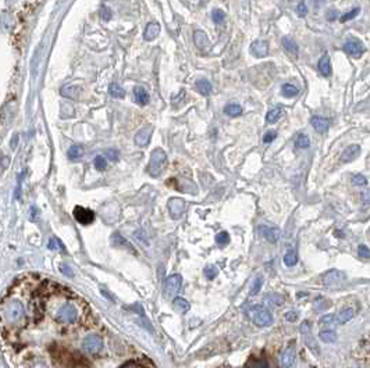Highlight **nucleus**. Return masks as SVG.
Returning <instances> with one entry per match:
<instances>
[{
  "mask_svg": "<svg viewBox=\"0 0 370 368\" xmlns=\"http://www.w3.org/2000/svg\"><path fill=\"white\" fill-rule=\"evenodd\" d=\"M212 18H213V21L216 22V24H220V22H223L224 21V18H226V13L223 10H213L212 11Z\"/></svg>",
  "mask_w": 370,
  "mask_h": 368,
  "instance_id": "ea45409f",
  "label": "nucleus"
},
{
  "mask_svg": "<svg viewBox=\"0 0 370 368\" xmlns=\"http://www.w3.org/2000/svg\"><path fill=\"white\" fill-rule=\"evenodd\" d=\"M360 199H362V203L365 206L370 205V189L363 191V192L360 193Z\"/></svg>",
  "mask_w": 370,
  "mask_h": 368,
  "instance_id": "3c124183",
  "label": "nucleus"
},
{
  "mask_svg": "<svg viewBox=\"0 0 370 368\" xmlns=\"http://www.w3.org/2000/svg\"><path fill=\"white\" fill-rule=\"evenodd\" d=\"M310 123H312V125H313V128L320 133L326 132V131L329 129V120H327V118H324V117L315 115V117H312Z\"/></svg>",
  "mask_w": 370,
  "mask_h": 368,
  "instance_id": "a211bd4d",
  "label": "nucleus"
},
{
  "mask_svg": "<svg viewBox=\"0 0 370 368\" xmlns=\"http://www.w3.org/2000/svg\"><path fill=\"white\" fill-rule=\"evenodd\" d=\"M245 368H269V363L265 358L251 357L247 361Z\"/></svg>",
  "mask_w": 370,
  "mask_h": 368,
  "instance_id": "4be33fe9",
  "label": "nucleus"
},
{
  "mask_svg": "<svg viewBox=\"0 0 370 368\" xmlns=\"http://www.w3.org/2000/svg\"><path fill=\"white\" fill-rule=\"evenodd\" d=\"M62 270H63V272H64V274H67V275L72 276V271H70V267H64V266H63Z\"/></svg>",
  "mask_w": 370,
  "mask_h": 368,
  "instance_id": "4d7b16f0",
  "label": "nucleus"
},
{
  "mask_svg": "<svg viewBox=\"0 0 370 368\" xmlns=\"http://www.w3.org/2000/svg\"><path fill=\"white\" fill-rule=\"evenodd\" d=\"M224 368H227V367H224Z\"/></svg>",
  "mask_w": 370,
  "mask_h": 368,
  "instance_id": "bf43d9fd",
  "label": "nucleus"
},
{
  "mask_svg": "<svg viewBox=\"0 0 370 368\" xmlns=\"http://www.w3.org/2000/svg\"><path fill=\"white\" fill-rule=\"evenodd\" d=\"M83 348L85 349V352L89 353V354H96V353H99L103 348L102 337L98 336V335H89V336H86L84 339Z\"/></svg>",
  "mask_w": 370,
  "mask_h": 368,
  "instance_id": "0eeeda50",
  "label": "nucleus"
},
{
  "mask_svg": "<svg viewBox=\"0 0 370 368\" xmlns=\"http://www.w3.org/2000/svg\"><path fill=\"white\" fill-rule=\"evenodd\" d=\"M358 256L363 260H369L370 258V249L366 245L358 246Z\"/></svg>",
  "mask_w": 370,
  "mask_h": 368,
  "instance_id": "58836bf2",
  "label": "nucleus"
},
{
  "mask_svg": "<svg viewBox=\"0 0 370 368\" xmlns=\"http://www.w3.org/2000/svg\"><path fill=\"white\" fill-rule=\"evenodd\" d=\"M120 368H144L142 366H139V364H136V363H127V364H124L123 367Z\"/></svg>",
  "mask_w": 370,
  "mask_h": 368,
  "instance_id": "6e6d98bb",
  "label": "nucleus"
},
{
  "mask_svg": "<svg viewBox=\"0 0 370 368\" xmlns=\"http://www.w3.org/2000/svg\"><path fill=\"white\" fill-rule=\"evenodd\" d=\"M167 207H168V211H170L173 218H180L185 211V202L180 197H173V199L168 200Z\"/></svg>",
  "mask_w": 370,
  "mask_h": 368,
  "instance_id": "f8f14e48",
  "label": "nucleus"
},
{
  "mask_svg": "<svg viewBox=\"0 0 370 368\" xmlns=\"http://www.w3.org/2000/svg\"><path fill=\"white\" fill-rule=\"evenodd\" d=\"M36 207H31V218L32 220H35V217H36Z\"/></svg>",
  "mask_w": 370,
  "mask_h": 368,
  "instance_id": "13d9d810",
  "label": "nucleus"
},
{
  "mask_svg": "<svg viewBox=\"0 0 370 368\" xmlns=\"http://www.w3.org/2000/svg\"><path fill=\"white\" fill-rule=\"evenodd\" d=\"M281 115H283V109H281V107L273 109V110H270V112H268V115H266V121H268L269 124L277 123L278 120L281 118Z\"/></svg>",
  "mask_w": 370,
  "mask_h": 368,
  "instance_id": "cd10ccee",
  "label": "nucleus"
},
{
  "mask_svg": "<svg viewBox=\"0 0 370 368\" xmlns=\"http://www.w3.org/2000/svg\"><path fill=\"white\" fill-rule=\"evenodd\" d=\"M299 331H301V335H302L303 343L306 345V348H308L312 353L319 354L320 353L319 345H318V342H316V340H315V337H313L310 322H309V321H303V322L301 324V327H299Z\"/></svg>",
  "mask_w": 370,
  "mask_h": 368,
  "instance_id": "39448f33",
  "label": "nucleus"
},
{
  "mask_svg": "<svg viewBox=\"0 0 370 368\" xmlns=\"http://www.w3.org/2000/svg\"><path fill=\"white\" fill-rule=\"evenodd\" d=\"M295 360H297V352H295V348H294V346H288V348L281 353L280 361H281V366L284 368L294 367Z\"/></svg>",
  "mask_w": 370,
  "mask_h": 368,
  "instance_id": "4468645a",
  "label": "nucleus"
},
{
  "mask_svg": "<svg viewBox=\"0 0 370 368\" xmlns=\"http://www.w3.org/2000/svg\"><path fill=\"white\" fill-rule=\"evenodd\" d=\"M309 144H310V141H309V138L305 133L298 135V138H297V141H295V146H297L298 149H306V147H309Z\"/></svg>",
  "mask_w": 370,
  "mask_h": 368,
  "instance_id": "72a5a7b5",
  "label": "nucleus"
},
{
  "mask_svg": "<svg viewBox=\"0 0 370 368\" xmlns=\"http://www.w3.org/2000/svg\"><path fill=\"white\" fill-rule=\"evenodd\" d=\"M319 70L321 72V75H324V77H329L330 74H331V63H330L329 56H323L320 59Z\"/></svg>",
  "mask_w": 370,
  "mask_h": 368,
  "instance_id": "5701e85b",
  "label": "nucleus"
},
{
  "mask_svg": "<svg viewBox=\"0 0 370 368\" xmlns=\"http://www.w3.org/2000/svg\"><path fill=\"white\" fill-rule=\"evenodd\" d=\"M78 317H80V313H78V308L75 304H72L70 302H64L62 304L54 308L53 311V318L60 322V324H75L78 321Z\"/></svg>",
  "mask_w": 370,
  "mask_h": 368,
  "instance_id": "f257e3e1",
  "label": "nucleus"
},
{
  "mask_svg": "<svg viewBox=\"0 0 370 368\" xmlns=\"http://www.w3.org/2000/svg\"><path fill=\"white\" fill-rule=\"evenodd\" d=\"M196 89H198V92L206 96V95H209V93L212 92V85H210V82H207L206 80H201V81L196 82Z\"/></svg>",
  "mask_w": 370,
  "mask_h": 368,
  "instance_id": "7c9ffc66",
  "label": "nucleus"
},
{
  "mask_svg": "<svg viewBox=\"0 0 370 368\" xmlns=\"http://www.w3.org/2000/svg\"><path fill=\"white\" fill-rule=\"evenodd\" d=\"M24 307L20 302L11 300L3 306V316L11 324H20L24 318Z\"/></svg>",
  "mask_w": 370,
  "mask_h": 368,
  "instance_id": "7ed1b4c3",
  "label": "nucleus"
},
{
  "mask_svg": "<svg viewBox=\"0 0 370 368\" xmlns=\"http://www.w3.org/2000/svg\"><path fill=\"white\" fill-rule=\"evenodd\" d=\"M107 157L112 160V161H117L118 160V152L117 150H114V149H110V150H107Z\"/></svg>",
  "mask_w": 370,
  "mask_h": 368,
  "instance_id": "864d4df0",
  "label": "nucleus"
},
{
  "mask_svg": "<svg viewBox=\"0 0 370 368\" xmlns=\"http://www.w3.org/2000/svg\"><path fill=\"white\" fill-rule=\"evenodd\" d=\"M99 16H101V18H102L103 21H110V18H112V11H110V9H107L106 6H103Z\"/></svg>",
  "mask_w": 370,
  "mask_h": 368,
  "instance_id": "09e8293b",
  "label": "nucleus"
},
{
  "mask_svg": "<svg viewBox=\"0 0 370 368\" xmlns=\"http://www.w3.org/2000/svg\"><path fill=\"white\" fill-rule=\"evenodd\" d=\"M353 317H355V310L352 307H344L342 310H339V313L337 314V324H339V325L347 324Z\"/></svg>",
  "mask_w": 370,
  "mask_h": 368,
  "instance_id": "f3484780",
  "label": "nucleus"
},
{
  "mask_svg": "<svg viewBox=\"0 0 370 368\" xmlns=\"http://www.w3.org/2000/svg\"><path fill=\"white\" fill-rule=\"evenodd\" d=\"M276 138H277V133L274 132V131H269V132H266V135L263 136V142H265V144H271Z\"/></svg>",
  "mask_w": 370,
  "mask_h": 368,
  "instance_id": "8fccbe9b",
  "label": "nucleus"
},
{
  "mask_svg": "<svg viewBox=\"0 0 370 368\" xmlns=\"http://www.w3.org/2000/svg\"><path fill=\"white\" fill-rule=\"evenodd\" d=\"M352 184L355 186H366L368 185V178L362 174H356L352 176Z\"/></svg>",
  "mask_w": 370,
  "mask_h": 368,
  "instance_id": "4c0bfd02",
  "label": "nucleus"
},
{
  "mask_svg": "<svg viewBox=\"0 0 370 368\" xmlns=\"http://www.w3.org/2000/svg\"><path fill=\"white\" fill-rule=\"evenodd\" d=\"M297 263H298V255H297V252H295L294 249L288 250L287 253H286V256H284V264L287 267H294Z\"/></svg>",
  "mask_w": 370,
  "mask_h": 368,
  "instance_id": "a878e982",
  "label": "nucleus"
},
{
  "mask_svg": "<svg viewBox=\"0 0 370 368\" xmlns=\"http://www.w3.org/2000/svg\"><path fill=\"white\" fill-rule=\"evenodd\" d=\"M319 337L324 343H334L337 340V334L333 329H324V331H320Z\"/></svg>",
  "mask_w": 370,
  "mask_h": 368,
  "instance_id": "412c9836",
  "label": "nucleus"
},
{
  "mask_svg": "<svg viewBox=\"0 0 370 368\" xmlns=\"http://www.w3.org/2000/svg\"><path fill=\"white\" fill-rule=\"evenodd\" d=\"M306 13H308V9H306V4L305 3H299L298 6V14L301 17H305L306 16Z\"/></svg>",
  "mask_w": 370,
  "mask_h": 368,
  "instance_id": "5fc2aeb1",
  "label": "nucleus"
},
{
  "mask_svg": "<svg viewBox=\"0 0 370 368\" xmlns=\"http://www.w3.org/2000/svg\"><path fill=\"white\" fill-rule=\"evenodd\" d=\"M224 112L230 117H238V115L242 114V107L236 103H230L224 107Z\"/></svg>",
  "mask_w": 370,
  "mask_h": 368,
  "instance_id": "b1692460",
  "label": "nucleus"
},
{
  "mask_svg": "<svg viewBox=\"0 0 370 368\" xmlns=\"http://www.w3.org/2000/svg\"><path fill=\"white\" fill-rule=\"evenodd\" d=\"M281 92H283V95H284L286 97H294V96L298 95L299 91L297 86H294V85H291V83H286V85H283Z\"/></svg>",
  "mask_w": 370,
  "mask_h": 368,
  "instance_id": "2f4dec72",
  "label": "nucleus"
},
{
  "mask_svg": "<svg viewBox=\"0 0 370 368\" xmlns=\"http://www.w3.org/2000/svg\"><path fill=\"white\" fill-rule=\"evenodd\" d=\"M283 46L284 49L291 54H298V45L292 41L291 38H283Z\"/></svg>",
  "mask_w": 370,
  "mask_h": 368,
  "instance_id": "c756f323",
  "label": "nucleus"
},
{
  "mask_svg": "<svg viewBox=\"0 0 370 368\" xmlns=\"http://www.w3.org/2000/svg\"><path fill=\"white\" fill-rule=\"evenodd\" d=\"M112 240H113V245H116V246L125 245V246H128V247H130V245L127 243V240L124 239L123 236L118 235V234H114V235L112 236Z\"/></svg>",
  "mask_w": 370,
  "mask_h": 368,
  "instance_id": "49530a36",
  "label": "nucleus"
},
{
  "mask_svg": "<svg viewBox=\"0 0 370 368\" xmlns=\"http://www.w3.org/2000/svg\"><path fill=\"white\" fill-rule=\"evenodd\" d=\"M259 232L262 234V236L266 238V240L271 242V243H276L281 238V229L278 226H273V225H260Z\"/></svg>",
  "mask_w": 370,
  "mask_h": 368,
  "instance_id": "9d476101",
  "label": "nucleus"
},
{
  "mask_svg": "<svg viewBox=\"0 0 370 368\" xmlns=\"http://www.w3.org/2000/svg\"><path fill=\"white\" fill-rule=\"evenodd\" d=\"M60 93L68 99H75L78 96V89H77V86H64Z\"/></svg>",
  "mask_w": 370,
  "mask_h": 368,
  "instance_id": "473e14b6",
  "label": "nucleus"
},
{
  "mask_svg": "<svg viewBox=\"0 0 370 368\" xmlns=\"http://www.w3.org/2000/svg\"><path fill=\"white\" fill-rule=\"evenodd\" d=\"M152 132H153V127H152V125H146V127H144L142 129H139V132L136 133V136H135V144H138L139 147L146 146V144L151 142Z\"/></svg>",
  "mask_w": 370,
  "mask_h": 368,
  "instance_id": "ddd939ff",
  "label": "nucleus"
},
{
  "mask_svg": "<svg viewBox=\"0 0 370 368\" xmlns=\"http://www.w3.org/2000/svg\"><path fill=\"white\" fill-rule=\"evenodd\" d=\"M48 247L50 249V250H57V252H63L64 249H63V245L60 243V240L57 239V238H50L49 239V243H48Z\"/></svg>",
  "mask_w": 370,
  "mask_h": 368,
  "instance_id": "e433bc0d",
  "label": "nucleus"
},
{
  "mask_svg": "<svg viewBox=\"0 0 370 368\" xmlns=\"http://www.w3.org/2000/svg\"><path fill=\"white\" fill-rule=\"evenodd\" d=\"M320 325H334L337 324V316L336 314H324L319 320Z\"/></svg>",
  "mask_w": 370,
  "mask_h": 368,
  "instance_id": "f704fd0d",
  "label": "nucleus"
},
{
  "mask_svg": "<svg viewBox=\"0 0 370 368\" xmlns=\"http://www.w3.org/2000/svg\"><path fill=\"white\" fill-rule=\"evenodd\" d=\"M329 307H330L329 300H324V299H318V300L315 302V308H316L318 311H324V310H327Z\"/></svg>",
  "mask_w": 370,
  "mask_h": 368,
  "instance_id": "79ce46f5",
  "label": "nucleus"
},
{
  "mask_svg": "<svg viewBox=\"0 0 370 368\" xmlns=\"http://www.w3.org/2000/svg\"><path fill=\"white\" fill-rule=\"evenodd\" d=\"M358 14H359V9H353V10H351L350 13L344 14V16L341 17V21H342V22H345V21H350V20H352V18H355Z\"/></svg>",
  "mask_w": 370,
  "mask_h": 368,
  "instance_id": "a18cd8bd",
  "label": "nucleus"
},
{
  "mask_svg": "<svg viewBox=\"0 0 370 368\" xmlns=\"http://www.w3.org/2000/svg\"><path fill=\"white\" fill-rule=\"evenodd\" d=\"M228 242H230V236L227 232H220V234H217L216 235V243L220 246H226L228 245Z\"/></svg>",
  "mask_w": 370,
  "mask_h": 368,
  "instance_id": "a19ab883",
  "label": "nucleus"
},
{
  "mask_svg": "<svg viewBox=\"0 0 370 368\" xmlns=\"http://www.w3.org/2000/svg\"><path fill=\"white\" fill-rule=\"evenodd\" d=\"M360 153V146L358 144H351L347 149H344V152L341 154V160L342 163H351L353 160L358 159V156Z\"/></svg>",
  "mask_w": 370,
  "mask_h": 368,
  "instance_id": "2eb2a0df",
  "label": "nucleus"
},
{
  "mask_svg": "<svg viewBox=\"0 0 370 368\" xmlns=\"http://www.w3.org/2000/svg\"><path fill=\"white\" fill-rule=\"evenodd\" d=\"M159 32H160V25H159L157 22H151V24H148V27H146L144 33L145 41H153L154 38H157Z\"/></svg>",
  "mask_w": 370,
  "mask_h": 368,
  "instance_id": "6ab92c4d",
  "label": "nucleus"
},
{
  "mask_svg": "<svg viewBox=\"0 0 370 368\" xmlns=\"http://www.w3.org/2000/svg\"><path fill=\"white\" fill-rule=\"evenodd\" d=\"M219 274V270L215 266H209L205 268V276L207 279H215Z\"/></svg>",
  "mask_w": 370,
  "mask_h": 368,
  "instance_id": "37998d69",
  "label": "nucleus"
},
{
  "mask_svg": "<svg viewBox=\"0 0 370 368\" xmlns=\"http://www.w3.org/2000/svg\"><path fill=\"white\" fill-rule=\"evenodd\" d=\"M181 285H183V278H181V275H180V274H173V275H170L166 279L165 293L167 296H173V295H175V293L180 290Z\"/></svg>",
  "mask_w": 370,
  "mask_h": 368,
  "instance_id": "6e6552de",
  "label": "nucleus"
},
{
  "mask_svg": "<svg viewBox=\"0 0 370 368\" xmlns=\"http://www.w3.org/2000/svg\"><path fill=\"white\" fill-rule=\"evenodd\" d=\"M345 272L341 271V270H329L327 272H324L323 276H321V282L326 285V287H336V285H339L345 281Z\"/></svg>",
  "mask_w": 370,
  "mask_h": 368,
  "instance_id": "423d86ee",
  "label": "nucleus"
},
{
  "mask_svg": "<svg viewBox=\"0 0 370 368\" xmlns=\"http://www.w3.org/2000/svg\"><path fill=\"white\" fill-rule=\"evenodd\" d=\"M135 100L139 106H146L149 103V93L142 86H136L134 89Z\"/></svg>",
  "mask_w": 370,
  "mask_h": 368,
  "instance_id": "aec40b11",
  "label": "nucleus"
},
{
  "mask_svg": "<svg viewBox=\"0 0 370 368\" xmlns=\"http://www.w3.org/2000/svg\"><path fill=\"white\" fill-rule=\"evenodd\" d=\"M263 287V279L262 278H257L256 281H255V284H253V287H252V295H257L259 292H260V289Z\"/></svg>",
  "mask_w": 370,
  "mask_h": 368,
  "instance_id": "de8ad7c7",
  "label": "nucleus"
},
{
  "mask_svg": "<svg viewBox=\"0 0 370 368\" xmlns=\"http://www.w3.org/2000/svg\"><path fill=\"white\" fill-rule=\"evenodd\" d=\"M195 42H196V45L201 48V46H202V43H201V42H203V45H206V43H207V38H206V35L202 31H196Z\"/></svg>",
  "mask_w": 370,
  "mask_h": 368,
  "instance_id": "c03bdc74",
  "label": "nucleus"
},
{
  "mask_svg": "<svg viewBox=\"0 0 370 368\" xmlns=\"http://www.w3.org/2000/svg\"><path fill=\"white\" fill-rule=\"evenodd\" d=\"M109 92H110V96H113L116 99H123L125 96V91L123 88L117 83V82H113L109 88Z\"/></svg>",
  "mask_w": 370,
  "mask_h": 368,
  "instance_id": "bb28decb",
  "label": "nucleus"
},
{
  "mask_svg": "<svg viewBox=\"0 0 370 368\" xmlns=\"http://www.w3.org/2000/svg\"><path fill=\"white\" fill-rule=\"evenodd\" d=\"M68 159L70 160H78L84 156V147L81 144H74L68 149Z\"/></svg>",
  "mask_w": 370,
  "mask_h": 368,
  "instance_id": "393cba45",
  "label": "nucleus"
},
{
  "mask_svg": "<svg viewBox=\"0 0 370 368\" xmlns=\"http://www.w3.org/2000/svg\"><path fill=\"white\" fill-rule=\"evenodd\" d=\"M251 317L257 327H269L273 324V316L266 307L255 306L251 310Z\"/></svg>",
  "mask_w": 370,
  "mask_h": 368,
  "instance_id": "20e7f679",
  "label": "nucleus"
},
{
  "mask_svg": "<svg viewBox=\"0 0 370 368\" xmlns=\"http://www.w3.org/2000/svg\"><path fill=\"white\" fill-rule=\"evenodd\" d=\"M284 317H286V320H287V321H291V322H294V321H297V318H298V314H297V311H287Z\"/></svg>",
  "mask_w": 370,
  "mask_h": 368,
  "instance_id": "603ef678",
  "label": "nucleus"
},
{
  "mask_svg": "<svg viewBox=\"0 0 370 368\" xmlns=\"http://www.w3.org/2000/svg\"><path fill=\"white\" fill-rule=\"evenodd\" d=\"M344 51L347 54H350L351 57H360L365 53V46H363L362 42L356 41V39H351V41L345 42Z\"/></svg>",
  "mask_w": 370,
  "mask_h": 368,
  "instance_id": "9b49d317",
  "label": "nucleus"
},
{
  "mask_svg": "<svg viewBox=\"0 0 370 368\" xmlns=\"http://www.w3.org/2000/svg\"><path fill=\"white\" fill-rule=\"evenodd\" d=\"M251 51L255 57H265L269 53V45L268 42L265 41H256L252 43L251 46Z\"/></svg>",
  "mask_w": 370,
  "mask_h": 368,
  "instance_id": "dca6fc26",
  "label": "nucleus"
},
{
  "mask_svg": "<svg viewBox=\"0 0 370 368\" xmlns=\"http://www.w3.org/2000/svg\"><path fill=\"white\" fill-rule=\"evenodd\" d=\"M74 218L83 225H89L92 224L93 220H95V214H93L92 210L89 208H85V207H81V206H77L74 208Z\"/></svg>",
  "mask_w": 370,
  "mask_h": 368,
  "instance_id": "1a4fd4ad",
  "label": "nucleus"
},
{
  "mask_svg": "<svg viewBox=\"0 0 370 368\" xmlns=\"http://www.w3.org/2000/svg\"><path fill=\"white\" fill-rule=\"evenodd\" d=\"M167 164V156L163 149H154L151 154V160L148 164V173L152 176H160L165 171V167Z\"/></svg>",
  "mask_w": 370,
  "mask_h": 368,
  "instance_id": "f03ea898",
  "label": "nucleus"
},
{
  "mask_svg": "<svg viewBox=\"0 0 370 368\" xmlns=\"http://www.w3.org/2000/svg\"><path fill=\"white\" fill-rule=\"evenodd\" d=\"M93 164H95V168H96L98 171H104V170L107 168V161H106V159H104L103 156H96Z\"/></svg>",
  "mask_w": 370,
  "mask_h": 368,
  "instance_id": "c9c22d12",
  "label": "nucleus"
},
{
  "mask_svg": "<svg viewBox=\"0 0 370 368\" xmlns=\"http://www.w3.org/2000/svg\"><path fill=\"white\" fill-rule=\"evenodd\" d=\"M189 303L185 300L184 297H175L174 299V308L178 313H186L189 310Z\"/></svg>",
  "mask_w": 370,
  "mask_h": 368,
  "instance_id": "c85d7f7f",
  "label": "nucleus"
}]
</instances>
